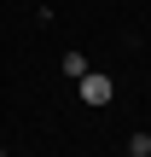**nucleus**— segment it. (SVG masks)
Wrapping results in <instances>:
<instances>
[{
	"label": "nucleus",
	"instance_id": "1",
	"mask_svg": "<svg viewBox=\"0 0 151 157\" xmlns=\"http://www.w3.org/2000/svg\"><path fill=\"white\" fill-rule=\"evenodd\" d=\"M76 87H81V99H87V105H111V76H99V70H87V76L76 82Z\"/></svg>",
	"mask_w": 151,
	"mask_h": 157
},
{
	"label": "nucleus",
	"instance_id": "2",
	"mask_svg": "<svg viewBox=\"0 0 151 157\" xmlns=\"http://www.w3.org/2000/svg\"><path fill=\"white\" fill-rule=\"evenodd\" d=\"M64 76L81 82V76H87V58H81V52H64Z\"/></svg>",
	"mask_w": 151,
	"mask_h": 157
},
{
	"label": "nucleus",
	"instance_id": "3",
	"mask_svg": "<svg viewBox=\"0 0 151 157\" xmlns=\"http://www.w3.org/2000/svg\"><path fill=\"white\" fill-rule=\"evenodd\" d=\"M128 157H151V134H134L128 140Z\"/></svg>",
	"mask_w": 151,
	"mask_h": 157
},
{
	"label": "nucleus",
	"instance_id": "4",
	"mask_svg": "<svg viewBox=\"0 0 151 157\" xmlns=\"http://www.w3.org/2000/svg\"><path fill=\"white\" fill-rule=\"evenodd\" d=\"M0 157H6V151H0Z\"/></svg>",
	"mask_w": 151,
	"mask_h": 157
}]
</instances>
